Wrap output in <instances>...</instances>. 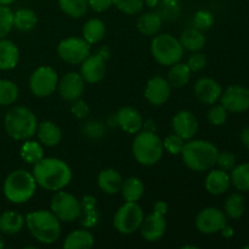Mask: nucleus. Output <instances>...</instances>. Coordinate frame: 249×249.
Here are the masks:
<instances>
[{"instance_id": "79ce46f5", "label": "nucleus", "mask_w": 249, "mask_h": 249, "mask_svg": "<svg viewBox=\"0 0 249 249\" xmlns=\"http://www.w3.org/2000/svg\"><path fill=\"white\" fill-rule=\"evenodd\" d=\"M184 139L180 138L177 134H172V135H168L167 138L163 140V147H164V151H167L170 155H180L182 151V147H184L185 142Z\"/></svg>"}, {"instance_id": "7c9ffc66", "label": "nucleus", "mask_w": 249, "mask_h": 249, "mask_svg": "<svg viewBox=\"0 0 249 249\" xmlns=\"http://www.w3.org/2000/svg\"><path fill=\"white\" fill-rule=\"evenodd\" d=\"M190 77H191V71L187 67L186 63L177 62L170 66L167 80L170 87L182 88L189 83Z\"/></svg>"}, {"instance_id": "c9c22d12", "label": "nucleus", "mask_w": 249, "mask_h": 249, "mask_svg": "<svg viewBox=\"0 0 249 249\" xmlns=\"http://www.w3.org/2000/svg\"><path fill=\"white\" fill-rule=\"evenodd\" d=\"M60 9L72 18H80L89 9L88 0H58Z\"/></svg>"}, {"instance_id": "ddd939ff", "label": "nucleus", "mask_w": 249, "mask_h": 249, "mask_svg": "<svg viewBox=\"0 0 249 249\" xmlns=\"http://www.w3.org/2000/svg\"><path fill=\"white\" fill-rule=\"evenodd\" d=\"M221 105L232 113H242L249 109V89L241 85H231L220 96Z\"/></svg>"}, {"instance_id": "9d476101", "label": "nucleus", "mask_w": 249, "mask_h": 249, "mask_svg": "<svg viewBox=\"0 0 249 249\" xmlns=\"http://www.w3.org/2000/svg\"><path fill=\"white\" fill-rule=\"evenodd\" d=\"M58 85L57 72L53 67L41 66L38 67L31 75L29 88L34 96L48 97L55 92Z\"/></svg>"}, {"instance_id": "c03bdc74", "label": "nucleus", "mask_w": 249, "mask_h": 249, "mask_svg": "<svg viewBox=\"0 0 249 249\" xmlns=\"http://www.w3.org/2000/svg\"><path fill=\"white\" fill-rule=\"evenodd\" d=\"M215 164L218 165L219 169L231 172L236 167V156L230 151H221L218 153Z\"/></svg>"}, {"instance_id": "423d86ee", "label": "nucleus", "mask_w": 249, "mask_h": 249, "mask_svg": "<svg viewBox=\"0 0 249 249\" xmlns=\"http://www.w3.org/2000/svg\"><path fill=\"white\" fill-rule=\"evenodd\" d=\"M133 155L136 162L145 167L155 165L164 152L163 141L155 131L140 130L133 141Z\"/></svg>"}, {"instance_id": "603ef678", "label": "nucleus", "mask_w": 249, "mask_h": 249, "mask_svg": "<svg viewBox=\"0 0 249 249\" xmlns=\"http://www.w3.org/2000/svg\"><path fill=\"white\" fill-rule=\"evenodd\" d=\"M220 232H221V235H223L225 238H231L233 236V233H235V232H233V229L231 228V226H229L228 224L224 226L223 230H221Z\"/></svg>"}, {"instance_id": "13d9d810", "label": "nucleus", "mask_w": 249, "mask_h": 249, "mask_svg": "<svg viewBox=\"0 0 249 249\" xmlns=\"http://www.w3.org/2000/svg\"><path fill=\"white\" fill-rule=\"evenodd\" d=\"M243 248H245V249H249V245H246Z\"/></svg>"}, {"instance_id": "8fccbe9b", "label": "nucleus", "mask_w": 249, "mask_h": 249, "mask_svg": "<svg viewBox=\"0 0 249 249\" xmlns=\"http://www.w3.org/2000/svg\"><path fill=\"white\" fill-rule=\"evenodd\" d=\"M240 140L241 142H242V145L245 146L247 150H249V126L248 128L242 129V131H241L240 134Z\"/></svg>"}, {"instance_id": "7ed1b4c3", "label": "nucleus", "mask_w": 249, "mask_h": 249, "mask_svg": "<svg viewBox=\"0 0 249 249\" xmlns=\"http://www.w3.org/2000/svg\"><path fill=\"white\" fill-rule=\"evenodd\" d=\"M31 235L43 245H53L61 236V224L51 211L31 212L24 218Z\"/></svg>"}, {"instance_id": "9b49d317", "label": "nucleus", "mask_w": 249, "mask_h": 249, "mask_svg": "<svg viewBox=\"0 0 249 249\" xmlns=\"http://www.w3.org/2000/svg\"><path fill=\"white\" fill-rule=\"evenodd\" d=\"M57 53L65 62L70 65H79L91 53V45L84 38L71 36L60 41Z\"/></svg>"}, {"instance_id": "4be33fe9", "label": "nucleus", "mask_w": 249, "mask_h": 249, "mask_svg": "<svg viewBox=\"0 0 249 249\" xmlns=\"http://www.w3.org/2000/svg\"><path fill=\"white\" fill-rule=\"evenodd\" d=\"M123 179L122 175L113 168H107L100 172L97 177V185L100 190L107 195H116L121 191Z\"/></svg>"}, {"instance_id": "09e8293b", "label": "nucleus", "mask_w": 249, "mask_h": 249, "mask_svg": "<svg viewBox=\"0 0 249 249\" xmlns=\"http://www.w3.org/2000/svg\"><path fill=\"white\" fill-rule=\"evenodd\" d=\"M88 4L95 12H105L113 5V0H88Z\"/></svg>"}, {"instance_id": "aec40b11", "label": "nucleus", "mask_w": 249, "mask_h": 249, "mask_svg": "<svg viewBox=\"0 0 249 249\" xmlns=\"http://www.w3.org/2000/svg\"><path fill=\"white\" fill-rule=\"evenodd\" d=\"M117 124L128 134H138L142 130L143 119L138 109L133 107H122L116 114Z\"/></svg>"}, {"instance_id": "f03ea898", "label": "nucleus", "mask_w": 249, "mask_h": 249, "mask_svg": "<svg viewBox=\"0 0 249 249\" xmlns=\"http://www.w3.org/2000/svg\"><path fill=\"white\" fill-rule=\"evenodd\" d=\"M218 153V147L211 141L190 140L185 142L180 155L187 168L194 172H207L215 165Z\"/></svg>"}, {"instance_id": "de8ad7c7", "label": "nucleus", "mask_w": 249, "mask_h": 249, "mask_svg": "<svg viewBox=\"0 0 249 249\" xmlns=\"http://www.w3.org/2000/svg\"><path fill=\"white\" fill-rule=\"evenodd\" d=\"M71 112L73 113V116L77 117L78 119H84L89 116L90 108L88 106V104L83 100L78 99L75 101H72V106H71Z\"/></svg>"}, {"instance_id": "6e6d98bb", "label": "nucleus", "mask_w": 249, "mask_h": 249, "mask_svg": "<svg viewBox=\"0 0 249 249\" xmlns=\"http://www.w3.org/2000/svg\"><path fill=\"white\" fill-rule=\"evenodd\" d=\"M15 0H0V5H5V6H7V5L12 4Z\"/></svg>"}, {"instance_id": "473e14b6", "label": "nucleus", "mask_w": 249, "mask_h": 249, "mask_svg": "<svg viewBox=\"0 0 249 249\" xmlns=\"http://www.w3.org/2000/svg\"><path fill=\"white\" fill-rule=\"evenodd\" d=\"M246 202L241 194H231L224 203V213L231 219H240L245 214Z\"/></svg>"}, {"instance_id": "dca6fc26", "label": "nucleus", "mask_w": 249, "mask_h": 249, "mask_svg": "<svg viewBox=\"0 0 249 249\" xmlns=\"http://www.w3.org/2000/svg\"><path fill=\"white\" fill-rule=\"evenodd\" d=\"M165 229H167V223H165L164 214L153 211V213L143 218L139 230H141V235L147 242H157L164 236Z\"/></svg>"}, {"instance_id": "a211bd4d", "label": "nucleus", "mask_w": 249, "mask_h": 249, "mask_svg": "<svg viewBox=\"0 0 249 249\" xmlns=\"http://www.w3.org/2000/svg\"><path fill=\"white\" fill-rule=\"evenodd\" d=\"M172 126L174 134L184 140H191L198 130V121L190 111H180L173 118Z\"/></svg>"}, {"instance_id": "2f4dec72", "label": "nucleus", "mask_w": 249, "mask_h": 249, "mask_svg": "<svg viewBox=\"0 0 249 249\" xmlns=\"http://www.w3.org/2000/svg\"><path fill=\"white\" fill-rule=\"evenodd\" d=\"M38 23V17L33 10L21 9L14 14V27L21 32H29Z\"/></svg>"}, {"instance_id": "58836bf2", "label": "nucleus", "mask_w": 249, "mask_h": 249, "mask_svg": "<svg viewBox=\"0 0 249 249\" xmlns=\"http://www.w3.org/2000/svg\"><path fill=\"white\" fill-rule=\"evenodd\" d=\"M14 27V12L5 5H0V39L5 38Z\"/></svg>"}, {"instance_id": "37998d69", "label": "nucleus", "mask_w": 249, "mask_h": 249, "mask_svg": "<svg viewBox=\"0 0 249 249\" xmlns=\"http://www.w3.org/2000/svg\"><path fill=\"white\" fill-rule=\"evenodd\" d=\"M228 119V109L223 105H215L208 112V121L212 125L220 126Z\"/></svg>"}, {"instance_id": "393cba45", "label": "nucleus", "mask_w": 249, "mask_h": 249, "mask_svg": "<svg viewBox=\"0 0 249 249\" xmlns=\"http://www.w3.org/2000/svg\"><path fill=\"white\" fill-rule=\"evenodd\" d=\"M162 24L163 19L157 11L145 12L140 15L136 21L138 31L143 36H156L162 28Z\"/></svg>"}, {"instance_id": "f8f14e48", "label": "nucleus", "mask_w": 249, "mask_h": 249, "mask_svg": "<svg viewBox=\"0 0 249 249\" xmlns=\"http://www.w3.org/2000/svg\"><path fill=\"white\" fill-rule=\"evenodd\" d=\"M226 225V215L223 211L214 207L204 208L197 214L196 228L199 232L212 235V233L220 232Z\"/></svg>"}, {"instance_id": "ea45409f", "label": "nucleus", "mask_w": 249, "mask_h": 249, "mask_svg": "<svg viewBox=\"0 0 249 249\" xmlns=\"http://www.w3.org/2000/svg\"><path fill=\"white\" fill-rule=\"evenodd\" d=\"M113 5L126 15H136L142 11L145 0H113Z\"/></svg>"}, {"instance_id": "f257e3e1", "label": "nucleus", "mask_w": 249, "mask_h": 249, "mask_svg": "<svg viewBox=\"0 0 249 249\" xmlns=\"http://www.w3.org/2000/svg\"><path fill=\"white\" fill-rule=\"evenodd\" d=\"M33 177L36 185L48 191L63 190L72 180V170L66 162L49 157L39 160L33 167Z\"/></svg>"}, {"instance_id": "4d7b16f0", "label": "nucleus", "mask_w": 249, "mask_h": 249, "mask_svg": "<svg viewBox=\"0 0 249 249\" xmlns=\"http://www.w3.org/2000/svg\"><path fill=\"white\" fill-rule=\"evenodd\" d=\"M4 246H5V242H4V237H2V235H1V231H0V249H1V248H4Z\"/></svg>"}, {"instance_id": "4468645a", "label": "nucleus", "mask_w": 249, "mask_h": 249, "mask_svg": "<svg viewBox=\"0 0 249 249\" xmlns=\"http://www.w3.org/2000/svg\"><path fill=\"white\" fill-rule=\"evenodd\" d=\"M106 58L99 53L91 55L90 53L82 63H80V75L83 79L90 84H96L101 82L106 74Z\"/></svg>"}, {"instance_id": "6ab92c4d", "label": "nucleus", "mask_w": 249, "mask_h": 249, "mask_svg": "<svg viewBox=\"0 0 249 249\" xmlns=\"http://www.w3.org/2000/svg\"><path fill=\"white\" fill-rule=\"evenodd\" d=\"M223 89L216 80L212 78H201L195 84V95L197 99L206 105H214L220 100Z\"/></svg>"}, {"instance_id": "412c9836", "label": "nucleus", "mask_w": 249, "mask_h": 249, "mask_svg": "<svg viewBox=\"0 0 249 249\" xmlns=\"http://www.w3.org/2000/svg\"><path fill=\"white\" fill-rule=\"evenodd\" d=\"M204 185L209 194L213 196H220L230 189L231 178L225 170L213 169L206 177Z\"/></svg>"}, {"instance_id": "1a4fd4ad", "label": "nucleus", "mask_w": 249, "mask_h": 249, "mask_svg": "<svg viewBox=\"0 0 249 249\" xmlns=\"http://www.w3.org/2000/svg\"><path fill=\"white\" fill-rule=\"evenodd\" d=\"M50 208L58 220L65 223H72L82 214V203L72 194L62 190L53 195Z\"/></svg>"}, {"instance_id": "c85d7f7f", "label": "nucleus", "mask_w": 249, "mask_h": 249, "mask_svg": "<svg viewBox=\"0 0 249 249\" xmlns=\"http://www.w3.org/2000/svg\"><path fill=\"white\" fill-rule=\"evenodd\" d=\"M106 34V26L104 22L99 18H91L83 26V38L92 45L97 44L104 39Z\"/></svg>"}, {"instance_id": "2eb2a0df", "label": "nucleus", "mask_w": 249, "mask_h": 249, "mask_svg": "<svg viewBox=\"0 0 249 249\" xmlns=\"http://www.w3.org/2000/svg\"><path fill=\"white\" fill-rule=\"evenodd\" d=\"M85 80L83 79L79 73L70 72L66 73L60 80H58L57 89L60 92V96L65 101L72 102L80 99V96L84 92Z\"/></svg>"}, {"instance_id": "5fc2aeb1", "label": "nucleus", "mask_w": 249, "mask_h": 249, "mask_svg": "<svg viewBox=\"0 0 249 249\" xmlns=\"http://www.w3.org/2000/svg\"><path fill=\"white\" fill-rule=\"evenodd\" d=\"M158 2H160V0H145V4L147 5L148 7H151V9H153V7H157Z\"/></svg>"}, {"instance_id": "bb28decb", "label": "nucleus", "mask_w": 249, "mask_h": 249, "mask_svg": "<svg viewBox=\"0 0 249 249\" xmlns=\"http://www.w3.org/2000/svg\"><path fill=\"white\" fill-rule=\"evenodd\" d=\"M94 242V235L90 231L75 230L66 237L63 247L66 249H90Z\"/></svg>"}, {"instance_id": "e433bc0d", "label": "nucleus", "mask_w": 249, "mask_h": 249, "mask_svg": "<svg viewBox=\"0 0 249 249\" xmlns=\"http://www.w3.org/2000/svg\"><path fill=\"white\" fill-rule=\"evenodd\" d=\"M231 184L238 190V191L248 192L249 191V163L237 165L231 170Z\"/></svg>"}, {"instance_id": "49530a36", "label": "nucleus", "mask_w": 249, "mask_h": 249, "mask_svg": "<svg viewBox=\"0 0 249 249\" xmlns=\"http://www.w3.org/2000/svg\"><path fill=\"white\" fill-rule=\"evenodd\" d=\"M186 65L191 72H199V71L204 70V67H206L207 58L203 53H199V51H196V53H194L190 56Z\"/></svg>"}, {"instance_id": "a19ab883", "label": "nucleus", "mask_w": 249, "mask_h": 249, "mask_svg": "<svg viewBox=\"0 0 249 249\" xmlns=\"http://www.w3.org/2000/svg\"><path fill=\"white\" fill-rule=\"evenodd\" d=\"M192 23H194L195 28L199 29V31H208V29L213 27L214 16L212 12L207 11V10H199V11L195 14Z\"/></svg>"}, {"instance_id": "b1692460", "label": "nucleus", "mask_w": 249, "mask_h": 249, "mask_svg": "<svg viewBox=\"0 0 249 249\" xmlns=\"http://www.w3.org/2000/svg\"><path fill=\"white\" fill-rule=\"evenodd\" d=\"M19 61L18 48L7 39H0V70H14Z\"/></svg>"}, {"instance_id": "5701e85b", "label": "nucleus", "mask_w": 249, "mask_h": 249, "mask_svg": "<svg viewBox=\"0 0 249 249\" xmlns=\"http://www.w3.org/2000/svg\"><path fill=\"white\" fill-rule=\"evenodd\" d=\"M36 136L39 139V142L43 143L44 146L53 147V146L58 145L62 139V131L53 122L45 121L38 124Z\"/></svg>"}, {"instance_id": "f704fd0d", "label": "nucleus", "mask_w": 249, "mask_h": 249, "mask_svg": "<svg viewBox=\"0 0 249 249\" xmlns=\"http://www.w3.org/2000/svg\"><path fill=\"white\" fill-rule=\"evenodd\" d=\"M21 157L26 163L34 165L44 158V150L40 143L28 139L21 147Z\"/></svg>"}, {"instance_id": "0eeeda50", "label": "nucleus", "mask_w": 249, "mask_h": 249, "mask_svg": "<svg viewBox=\"0 0 249 249\" xmlns=\"http://www.w3.org/2000/svg\"><path fill=\"white\" fill-rule=\"evenodd\" d=\"M185 49L179 39L168 33L158 34L151 41V53L156 62L170 67L174 63L180 62L184 57Z\"/></svg>"}, {"instance_id": "cd10ccee", "label": "nucleus", "mask_w": 249, "mask_h": 249, "mask_svg": "<svg viewBox=\"0 0 249 249\" xmlns=\"http://www.w3.org/2000/svg\"><path fill=\"white\" fill-rule=\"evenodd\" d=\"M24 225V218L19 213L7 211L0 215V231L5 235H15L22 230Z\"/></svg>"}, {"instance_id": "3c124183", "label": "nucleus", "mask_w": 249, "mask_h": 249, "mask_svg": "<svg viewBox=\"0 0 249 249\" xmlns=\"http://www.w3.org/2000/svg\"><path fill=\"white\" fill-rule=\"evenodd\" d=\"M153 211H157L162 214H167L168 212V204L165 203L164 201H157L155 203V207H153Z\"/></svg>"}, {"instance_id": "c756f323", "label": "nucleus", "mask_w": 249, "mask_h": 249, "mask_svg": "<svg viewBox=\"0 0 249 249\" xmlns=\"http://www.w3.org/2000/svg\"><path fill=\"white\" fill-rule=\"evenodd\" d=\"M143 191H145L143 182L139 178L131 177L129 179H126L125 181H123V184H122L121 192L123 198L125 199V202L140 201L141 197L143 196Z\"/></svg>"}, {"instance_id": "f3484780", "label": "nucleus", "mask_w": 249, "mask_h": 249, "mask_svg": "<svg viewBox=\"0 0 249 249\" xmlns=\"http://www.w3.org/2000/svg\"><path fill=\"white\" fill-rule=\"evenodd\" d=\"M172 87L167 79L153 77L147 82L145 88V97L153 106H162L169 100Z\"/></svg>"}, {"instance_id": "72a5a7b5", "label": "nucleus", "mask_w": 249, "mask_h": 249, "mask_svg": "<svg viewBox=\"0 0 249 249\" xmlns=\"http://www.w3.org/2000/svg\"><path fill=\"white\" fill-rule=\"evenodd\" d=\"M181 0H160L157 12L163 21H175L181 14Z\"/></svg>"}, {"instance_id": "864d4df0", "label": "nucleus", "mask_w": 249, "mask_h": 249, "mask_svg": "<svg viewBox=\"0 0 249 249\" xmlns=\"http://www.w3.org/2000/svg\"><path fill=\"white\" fill-rule=\"evenodd\" d=\"M143 130H148V131H155L156 133V124L152 119H148V121L143 122Z\"/></svg>"}, {"instance_id": "20e7f679", "label": "nucleus", "mask_w": 249, "mask_h": 249, "mask_svg": "<svg viewBox=\"0 0 249 249\" xmlns=\"http://www.w3.org/2000/svg\"><path fill=\"white\" fill-rule=\"evenodd\" d=\"M36 116L29 108L17 106L10 109L4 119L5 130L7 135L16 141H24L31 139L38 128Z\"/></svg>"}, {"instance_id": "a878e982", "label": "nucleus", "mask_w": 249, "mask_h": 249, "mask_svg": "<svg viewBox=\"0 0 249 249\" xmlns=\"http://www.w3.org/2000/svg\"><path fill=\"white\" fill-rule=\"evenodd\" d=\"M180 43H181L182 48L185 50H189L191 53H196V51H201L202 49L206 45V36L203 34V32L199 31V29L195 28H187L186 31H184L180 36Z\"/></svg>"}, {"instance_id": "4c0bfd02", "label": "nucleus", "mask_w": 249, "mask_h": 249, "mask_svg": "<svg viewBox=\"0 0 249 249\" xmlns=\"http://www.w3.org/2000/svg\"><path fill=\"white\" fill-rule=\"evenodd\" d=\"M18 99V88L11 80L0 79V106H9Z\"/></svg>"}, {"instance_id": "39448f33", "label": "nucleus", "mask_w": 249, "mask_h": 249, "mask_svg": "<svg viewBox=\"0 0 249 249\" xmlns=\"http://www.w3.org/2000/svg\"><path fill=\"white\" fill-rule=\"evenodd\" d=\"M36 190V181L33 174L24 169L14 170L5 179L4 195L11 203H26L34 196Z\"/></svg>"}, {"instance_id": "a18cd8bd", "label": "nucleus", "mask_w": 249, "mask_h": 249, "mask_svg": "<svg viewBox=\"0 0 249 249\" xmlns=\"http://www.w3.org/2000/svg\"><path fill=\"white\" fill-rule=\"evenodd\" d=\"M83 133H84V135H87L88 138L99 139L104 135L105 126L102 125V123H100V122L97 121H89L84 124V126H83Z\"/></svg>"}, {"instance_id": "6e6552de", "label": "nucleus", "mask_w": 249, "mask_h": 249, "mask_svg": "<svg viewBox=\"0 0 249 249\" xmlns=\"http://www.w3.org/2000/svg\"><path fill=\"white\" fill-rule=\"evenodd\" d=\"M143 220V211L138 202H125L113 218V225L119 233L130 235L140 229Z\"/></svg>"}]
</instances>
